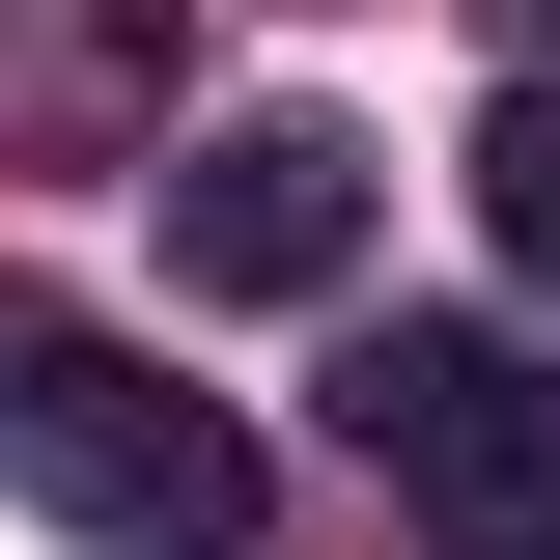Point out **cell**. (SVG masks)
I'll use <instances>...</instances> for the list:
<instances>
[{"label": "cell", "instance_id": "1", "mask_svg": "<svg viewBox=\"0 0 560 560\" xmlns=\"http://www.w3.org/2000/svg\"><path fill=\"white\" fill-rule=\"evenodd\" d=\"M0 504H57L84 560H253V420L84 308H0Z\"/></svg>", "mask_w": 560, "mask_h": 560}, {"label": "cell", "instance_id": "2", "mask_svg": "<svg viewBox=\"0 0 560 560\" xmlns=\"http://www.w3.org/2000/svg\"><path fill=\"white\" fill-rule=\"evenodd\" d=\"M337 420H364V477L448 504V533H533L560 504V364L504 337V308H393V337L337 364Z\"/></svg>", "mask_w": 560, "mask_h": 560}, {"label": "cell", "instance_id": "3", "mask_svg": "<svg viewBox=\"0 0 560 560\" xmlns=\"http://www.w3.org/2000/svg\"><path fill=\"white\" fill-rule=\"evenodd\" d=\"M140 197H168V280H197V308H337L364 224H393V168H364L337 113H197Z\"/></svg>", "mask_w": 560, "mask_h": 560}, {"label": "cell", "instance_id": "4", "mask_svg": "<svg viewBox=\"0 0 560 560\" xmlns=\"http://www.w3.org/2000/svg\"><path fill=\"white\" fill-rule=\"evenodd\" d=\"M477 224L533 253V308H560V84H504V113H477Z\"/></svg>", "mask_w": 560, "mask_h": 560}, {"label": "cell", "instance_id": "5", "mask_svg": "<svg viewBox=\"0 0 560 560\" xmlns=\"http://www.w3.org/2000/svg\"><path fill=\"white\" fill-rule=\"evenodd\" d=\"M477 560H560V504H533V533H477Z\"/></svg>", "mask_w": 560, "mask_h": 560}, {"label": "cell", "instance_id": "6", "mask_svg": "<svg viewBox=\"0 0 560 560\" xmlns=\"http://www.w3.org/2000/svg\"><path fill=\"white\" fill-rule=\"evenodd\" d=\"M533 57H560V0H533Z\"/></svg>", "mask_w": 560, "mask_h": 560}]
</instances>
